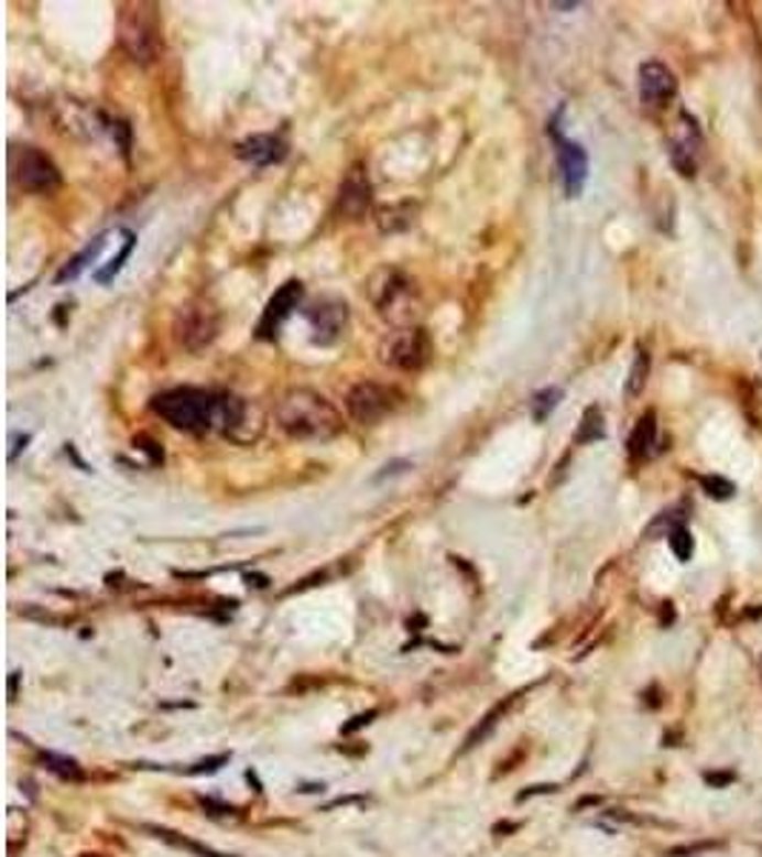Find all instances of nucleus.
Here are the masks:
<instances>
[{
  "mask_svg": "<svg viewBox=\"0 0 762 857\" xmlns=\"http://www.w3.org/2000/svg\"><path fill=\"white\" fill-rule=\"evenodd\" d=\"M277 423L294 441H329L344 432V415L315 389H292L280 398Z\"/></svg>",
  "mask_w": 762,
  "mask_h": 857,
  "instance_id": "obj_1",
  "label": "nucleus"
},
{
  "mask_svg": "<svg viewBox=\"0 0 762 857\" xmlns=\"http://www.w3.org/2000/svg\"><path fill=\"white\" fill-rule=\"evenodd\" d=\"M152 409L168 426L183 428V432H209V428L220 426L224 394H211L195 387L168 389L154 398Z\"/></svg>",
  "mask_w": 762,
  "mask_h": 857,
  "instance_id": "obj_2",
  "label": "nucleus"
},
{
  "mask_svg": "<svg viewBox=\"0 0 762 857\" xmlns=\"http://www.w3.org/2000/svg\"><path fill=\"white\" fill-rule=\"evenodd\" d=\"M120 43L129 52L134 64H152L157 61L163 50L161 35V18L152 3H138V7H127L120 14Z\"/></svg>",
  "mask_w": 762,
  "mask_h": 857,
  "instance_id": "obj_3",
  "label": "nucleus"
},
{
  "mask_svg": "<svg viewBox=\"0 0 762 857\" xmlns=\"http://www.w3.org/2000/svg\"><path fill=\"white\" fill-rule=\"evenodd\" d=\"M12 177L29 195H55L61 189V170L46 152L35 147L14 149Z\"/></svg>",
  "mask_w": 762,
  "mask_h": 857,
  "instance_id": "obj_4",
  "label": "nucleus"
},
{
  "mask_svg": "<svg viewBox=\"0 0 762 857\" xmlns=\"http://www.w3.org/2000/svg\"><path fill=\"white\" fill-rule=\"evenodd\" d=\"M432 338L420 326H403L392 332L380 346V360L400 372H420L432 360Z\"/></svg>",
  "mask_w": 762,
  "mask_h": 857,
  "instance_id": "obj_5",
  "label": "nucleus"
},
{
  "mask_svg": "<svg viewBox=\"0 0 762 857\" xmlns=\"http://www.w3.org/2000/svg\"><path fill=\"white\" fill-rule=\"evenodd\" d=\"M217 329H220V315L209 301L186 303L175 317L177 344L186 351H195V355L215 344Z\"/></svg>",
  "mask_w": 762,
  "mask_h": 857,
  "instance_id": "obj_6",
  "label": "nucleus"
},
{
  "mask_svg": "<svg viewBox=\"0 0 762 857\" xmlns=\"http://www.w3.org/2000/svg\"><path fill=\"white\" fill-rule=\"evenodd\" d=\"M346 409H349V417L360 426H374L383 417H389L398 409V392L389 387H380V383H371L363 380L351 387V392L346 394Z\"/></svg>",
  "mask_w": 762,
  "mask_h": 857,
  "instance_id": "obj_7",
  "label": "nucleus"
},
{
  "mask_svg": "<svg viewBox=\"0 0 762 857\" xmlns=\"http://www.w3.org/2000/svg\"><path fill=\"white\" fill-rule=\"evenodd\" d=\"M220 428L224 435L238 443H252L263 435V415L254 403L243 398L224 394V409H220Z\"/></svg>",
  "mask_w": 762,
  "mask_h": 857,
  "instance_id": "obj_8",
  "label": "nucleus"
},
{
  "mask_svg": "<svg viewBox=\"0 0 762 857\" xmlns=\"http://www.w3.org/2000/svg\"><path fill=\"white\" fill-rule=\"evenodd\" d=\"M337 209L340 215L349 220H363L371 209V183L366 175V166L355 163L349 172H346L344 183H340V192H337Z\"/></svg>",
  "mask_w": 762,
  "mask_h": 857,
  "instance_id": "obj_9",
  "label": "nucleus"
},
{
  "mask_svg": "<svg viewBox=\"0 0 762 857\" xmlns=\"http://www.w3.org/2000/svg\"><path fill=\"white\" fill-rule=\"evenodd\" d=\"M303 301V283L301 281H286L283 286L269 297L266 310H263V317H260L258 324V335L260 338H274L277 329L286 324V317L292 315Z\"/></svg>",
  "mask_w": 762,
  "mask_h": 857,
  "instance_id": "obj_10",
  "label": "nucleus"
},
{
  "mask_svg": "<svg viewBox=\"0 0 762 857\" xmlns=\"http://www.w3.org/2000/svg\"><path fill=\"white\" fill-rule=\"evenodd\" d=\"M371 297L378 303V310L394 321V310L406 306V301L412 297V286H409V281L398 269H380L371 278Z\"/></svg>",
  "mask_w": 762,
  "mask_h": 857,
  "instance_id": "obj_11",
  "label": "nucleus"
},
{
  "mask_svg": "<svg viewBox=\"0 0 762 857\" xmlns=\"http://www.w3.org/2000/svg\"><path fill=\"white\" fill-rule=\"evenodd\" d=\"M308 324L315 329V344L329 346L346 335L349 326V310L340 301H323L315 310H308Z\"/></svg>",
  "mask_w": 762,
  "mask_h": 857,
  "instance_id": "obj_12",
  "label": "nucleus"
},
{
  "mask_svg": "<svg viewBox=\"0 0 762 857\" xmlns=\"http://www.w3.org/2000/svg\"><path fill=\"white\" fill-rule=\"evenodd\" d=\"M677 95V78L660 61H645L640 66V98L649 106H665Z\"/></svg>",
  "mask_w": 762,
  "mask_h": 857,
  "instance_id": "obj_13",
  "label": "nucleus"
},
{
  "mask_svg": "<svg viewBox=\"0 0 762 857\" xmlns=\"http://www.w3.org/2000/svg\"><path fill=\"white\" fill-rule=\"evenodd\" d=\"M557 161H559V172H563V183H566V195L568 197H580L583 186H586L588 177V155L586 149L580 143L563 141L557 134Z\"/></svg>",
  "mask_w": 762,
  "mask_h": 857,
  "instance_id": "obj_14",
  "label": "nucleus"
},
{
  "mask_svg": "<svg viewBox=\"0 0 762 857\" xmlns=\"http://www.w3.org/2000/svg\"><path fill=\"white\" fill-rule=\"evenodd\" d=\"M699 129L688 115H683V123H679V134L672 141V163L674 170L683 177H692L697 172V155H699Z\"/></svg>",
  "mask_w": 762,
  "mask_h": 857,
  "instance_id": "obj_15",
  "label": "nucleus"
},
{
  "mask_svg": "<svg viewBox=\"0 0 762 857\" xmlns=\"http://www.w3.org/2000/svg\"><path fill=\"white\" fill-rule=\"evenodd\" d=\"M286 143L280 141L277 134H254V138H246L243 143H238V158H243L246 163H254V166H272L286 158Z\"/></svg>",
  "mask_w": 762,
  "mask_h": 857,
  "instance_id": "obj_16",
  "label": "nucleus"
},
{
  "mask_svg": "<svg viewBox=\"0 0 762 857\" xmlns=\"http://www.w3.org/2000/svg\"><path fill=\"white\" fill-rule=\"evenodd\" d=\"M654 443H657V415L654 412H645L640 421H636L634 432L629 437V455L634 460H643L654 452Z\"/></svg>",
  "mask_w": 762,
  "mask_h": 857,
  "instance_id": "obj_17",
  "label": "nucleus"
},
{
  "mask_svg": "<svg viewBox=\"0 0 762 857\" xmlns=\"http://www.w3.org/2000/svg\"><path fill=\"white\" fill-rule=\"evenodd\" d=\"M104 247H106V235H98V238L91 240V243H89V247L84 249V252H80V254H75V258H72L69 263H66V267L61 269V272H57V278H55V281H57V283L75 281L77 274L84 272V269L89 267L91 260L98 258V254H100V249H104Z\"/></svg>",
  "mask_w": 762,
  "mask_h": 857,
  "instance_id": "obj_18",
  "label": "nucleus"
},
{
  "mask_svg": "<svg viewBox=\"0 0 762 857\" xmlns=\"http://www.w3.org/2000/svg\"><path fill=\"white\" fill-rule=\"evenodd\" d=\"M146 832H152V835L157 837V840H166L168 846H175V849L189 851V855H195V857H226V855H220V851L209 849V846L195 844V840H189V837L177 835V832L163 829V826H146Z\"/></svg>",
  "mask_w": 762,
  "mask_h": 857,
  "instance_id": "obj_19",
  "label": "nucleus"
},
{
  "mask_svg": "<svg viewBox=\"0 0 762 857\" xmlns=\"http://www.w3.org/2000/svg\"><path fill=\"white\" fill-rule=\"evenodd\" d=\"M511 703H514V697H509V701H505V703L494 706V709H491L489 715H486L483 720H480V726H477V729L471 731L469 738H466V746H462V752H469V749H475V746H480L486 738H489L491 731L497 729V724H500V720H503V717H505V712H509Z\"/></svg>",
  "mask_w": 762,
  "mask_h": 857,
  "instance_id": "obj_20",
  "label": "nucleus"
},
{
  "mask_svg": "<svg viewBox=\"0 0 762 857\" xmlns=\"http://www.w3.org/2000/svg\"><path fill=\"white\" fill-rule=\"evenodd\" d=\"M602 437H606V426H602L600 406H588L586 412H583V421H580V426H577V435H574V441L595 443V441H602Z\"/></svg>",
  "mask_w": 762,
  "mask_h": 857,
  "instance_id": "obj_21",
  "label": "nucleus"
},
{
  "mask_svg": "<svg viewBox=\"0 0 762 857\" xmlns=\"http://www.w3.org/2000/svg\"><path fill=\"white\" fill-rule=\"evenodd\" d=\"M134 243H138V238H134L132 232H123V247H120V252L115 254V258L109 260V263H106L104 269H98V272H95V281H98V283H109V281H112L115 274H118L120 269H123V263H127V260L132 258Z\"/></svg>",
  "mask_w": 762,
  "mask_h": 857,
  "instance_id": "obj_22",
  "label": "nucleus"
},
{
  "mask_svg": "<svg viewBox=\"0 0 762 857\" xmlns=\"http://www.w3.org/2000/svg\"><path fill=\"white\" fill-rule=\"evenodd\" d=\"M649 369H651V358L645 349H636L634 364H631L629 372V383H625V394L629 398H636V394L645 389V380H649Z\"/></svg>",
  "mask_w": 762,
  "mask_h": 857,
  "instance_id": "obj_23",
  "label": "nucleus"
},
{
  "mask_svg": "<svg viewBox=\"0 0 762 857\" xmlns=\"http://www.w3.org/2000/svg\"><path fill=\"white\" fill-rule=\"evenodd\" d=\"M559 398H563V389H557V387L543 389V392L534 394V401H532V415H534V421H546V417L552 415L554 409H557Z\"/></svg>",
  "mask_w": 762,
  "mask_h": 857,
  "instance_id": "obj_24",
  "label": "nucleus"
},
{
  "mask_svg": "<svg viewBox=\"0 0 762 857\" xmlns=\"http://www.w3.org/2000/svg\"><path fill=\"white\" fill-rule=\"evenodd\" d=\"M699 486L706 489L708 498H717V500H728L737 492V486L731 484V480L722 478V475H703V478H699Z\"/></svg>",
  "mask_w": 762,
  "mask_h": 857,
  "instance_id": "obj_25",
  "label": "nucleus"
},
{
  "mask_svg": "<svg viewBox=\"0 0 762 857\" xmlns=\"http://www.w3.org/2000/svg\"><path fill=\"white\" fill-rule=\"evenodd\" d=\"M668 543H672L674 549V555H677V561H692L694 555V538L692 532H688L686 527H677L672 534H668Z\"/></svg>",
  "mask_w": 762,
  "mask_h": 857,
  "instance_id": "obj_26",
  "label": "nucleus"
},
{
  "mask_svg": "<svg viewBox=\"0 0 762 857\" xmlns=\"http://www.w3.org/2000/svg\"><path fill=\"white\" fill-rule=\"evenodd\" d=\"M43 760H46V763H52V767H50L52 772L64 774V778H72V780H80V778H84V772H80V769H77L75 760L55 758V755H46V758H43Z\"/></svg>",
  "mask_w": 762,
  "mask_h": 857,
  "instance_id": "obj_27",
  "label": "nucleus"
},
{
  "mask_svg": "<svg viewBox=\"0 0 762 857\" xmlns=\"http://www.w3.org/2000/svg\"><path fill=\"white\" fill-rule=\"evenodd\" d=\"M134 446L143 452H149V455H152V464H163V449H157V443H154L152 437H146V435L134 437Z\"/></svg>",
  "mask_w": 762,
  "mask_h": 857,
  "instance_id": "obj_28",
  "label": "nucleus"
},
{
  "mask_svg": "<svg viewBox=\"0 0 762 857\" xmlns=\"http://www.w3.org/2000/svg\"><path fill=\"white\" fill-rule=\"evenodd\" d=\"M229 760V755H217V758H209V760H200L197 767H192L189 772L192 774H206V772H217L220 769V763H226Z\"/></svg>",
  "mask_w": 762,
  "mask_h": 857,
  "instance_id": "obj_29",
  "label": "nucleus"
},
{
  "mask_svg": "<svg viewBox=\"0 0 762 857\" xmlns=\"http://www.w3.org/2000/svg\"><path fill=\"white\" fill-rule=\"evenodd\" d=\"M374 715H378V712H366V715H357L355 720H351V724L344 726V735H351V731H357V729H360V726L371 724V717H374Z\"/></svg>",
  "mask_w": 762,
  "mask_h": 857,
  "instance_id": "obj_30",
  "label": "nucleus"
},
{
  "mask_svg": "<svg viewBox=\"0 0 762 857\" xmlns=\"http://www.w3.org/2000/svg\"><path fill=\"white\" fill-rule=\"evenodd\" d=\"M12 443H14V446H12V449H9V460H14V457H18V452H21V443H23V446H26V443H29V435L12 437Z\"/></svg>",
  "mask_w": 762,
  "mask_h": 857,
  "instance_id": "obj_31",
  "label": "nucleus"
},
{
  "mask_svg": "<svg viewBox=\"0 0 762 857\" xmlns=\"http://www.w3.org/2000/svg\"><path fill=\"white\" fill-rule=\"evenodd\" d=\"M80 857H106V855H95V851H91V855H80Z\"/></svg>",
  "mask_w": 762,
  "mask_h": 857,
  "instance_id": "obj_32",
  "label": "nucleus"
}]
</instances>
